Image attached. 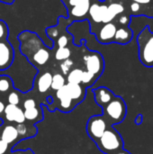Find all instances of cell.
I'll use <instances>...</instances> for the list:
<instances>
[{"instance_id":"5","label":"cell","mask_w":153,"mask_h":154,"mask_svg":"<svg viewBox=\"0 0 153 154\" xmlns=\"http://www.w3.org/2000/svg\"><path fill=\"white\" fill-rule=\"evenodd\" d=\"M86 70L99 79L105 69V60L102 54L96 51H87L83 56Z\"/></svg>"},{"instance_id":"8","label":"cell","mask_w":153,"mask_h":154,"mask_svg":"<svg viewBox=\"0 0 153 154\" xmlns=\"http://www.w3.org/2000/svg\"><path fill=\"white\" fill-rule=\"evenodd\" d=\"M14 59V47L7 40L0 42V70L7 69Z\"/></svg>"},{"instance_id":"12","label":"cell","mask_w":153,"mask_h":154,"mask_svg":"<svg viewBox=\"0 0 153 154\" xmlns=\"http://www.w3.org/2000/svg\"><path fill=\"white\" fill-rule=\"evenodd\" d=\"M92 91L94 93V98L96 103L102 108L106 106L109 102H111L115 97L113 91L106 87H99L97 88L93 89Z\"/></svg>"},{"instance_id":"14","label":"cell","mask_w":153,"mask_h":154,"mask_svg":"<svg viewBox=\"0 0 153 154\" xmlns=\"http://www.w3.org/2000/svg\"><path fill=\"white\" fill-rule=\"evenodd\" d=\"M65 87L70 97L72 98L75 106H77L78 104L83 101V99L86 97V88L81 84L67 83Z\"/></svg>"},{"instance_id":"1","label":"cell","mask_w":153,"mask_h":154,"mask_svg":"<svg viewBox=\"0 0 153 154\" xmlns=\"http://www.w3.org/2000/svg\"><path fill=\"white\" fill-rule=\"evenodd\" d=\"M20 51L36 69L46 65L51 57V49L44 44L41 37L30 31L21 32L18 35Z\"/></svg>"},{"instance_id":"18","label":"cell","mask_w":153,"mask_h":154,"mask_svg":"<svg viewBox=\"0 0 153 154\" xmlns=\"http://www.w3.org/2000/svg\"><path fill=\"white\" fill-rule=\"evenodd\" d=\"M133 35V32L132 29L129 28V26L128 27H124V26L117 27L113 42L119 43V44H127L132 41Z\"/></svg>"},{"instance_id":"31","label":"cell","mask_w":153,"mask_h":154,"mask_svg":"<svg viewBox=\"0 0 153 154\" xmlns=\"http://www.w3.org/2000/svg\"><path fill=\"white\" fill-rule=\"evenodd\" d=\"M23 109H30V108H33V107H36L37 106V103H36V100L32 97H28L26 98L23 103Z\"/></svg>"},{"instance_id":"36","label":"cell","mask_w":153,"mask_h":154,"mask_svg":"<svg viewBox=\"0 0 153 154\" xmlns=\"http://www.w3.org/2000/svg\"><path fill=\"white\" fill-rule=\"evenodd\" d=\"M142 121H143V116L142 114H139L136 116V118H135V124L138 125H142Z\"/></svg>"},{"instance_id":"10","label":"cell","mask_w":153,"mask_h":154,"mask_svg":"<svg viewBox=\"0 0 153 154\" xmlns=\"http://www.w3.org/2000/svg\"><path fill=\"white\" fill-rule=\"evenodd\" d=\"M107 10V5L102 4L101 2H93L90 5L89 10H88V14L89 15V20L91 25L93 23L95 24H102L104 17L106 15Z\"/></svg>"},{"instance_id":"24","label":"cell","mask_w":153,"mask_h":154,"mask_svg":"<svg viewBox=\"0 0 153 154\" xmlns=\"http://www.w3.org/2000/svg\"><path fill=\"white\" fill-rule=\"evenodd\" d=\"M98 79H96L93 74L87 72V70H83V74H82V79H81V85L86 88H90L92 87L95 82Z\"/></svg>"},{"instance_id":"4","label":"cell","mask_w":153,"mask_h":154,"mask_svg":"<svg viewBox=\"0 0 153 154\" xmlns=\"http://www.w3.org/2000/svg\"><path fill=\"white\" fill-rule=\"evenodd\" d=\"M103 116L107 121L108 125L110 126H113L114 125L122 123L125 116L127 112V107L124 100L123 97L115 96V98L109 102L106 106L103 108Z\"/></svg>"},{"instance_id":"22","label":"cell","mask_w":153,"mask_h":154,"mask_svg":"<svg viewBox=\"0 0 153 154\" xmlns=\"http://www.w3.org/2000/svg\"><path fill=\"white\" fill-rule=\"evenodd\" d=\"M65 84H66V79L62 74L56 73V74L52 75L50 89H52L53 91H57V90L60 89L62 87H64Z\"/></svg>"},{"instance_id":"20","label":"cell","mask_w":153,"mask_h":154,"mask_svg":"<svg viewBox=\"0 0 153 154\" xmlns=\"http://www.w3.org/2000/svg\"><path fill=\"white\" fill-rule=\"evenodd\" d=\"M14 89V82L7 75H0V97L8 95Z\"/></svg>"},{"instance_id":"2","label":"cell","mask_w":153,"mask_h":154,"mask_svg":"<svg viewBox=\"0 0 153 154\" xmlns=\"http://www.w3.org/2000/svg\"><path fill=\"white\" fill-rule=\"evenodd\" d=\"M137 43L141 63L148 68L153 67V32L148 25L137 35Z\"/></svg>"},{"instance_id":"23","label":"cell","mask_w":153,"mask_h":154,"mask_svg":"<svg viewBox=\"0 0 153 154\" xmlns=\"http://www.w3.org/2000/svg\"><path fill=\"white\" fill-rule=\"evenodd\" d=\"M71 56V50L69 47L57 48L54 53V58L58 61H63L69 59Z\"/></svg>"},{"instance_id":"34","label":"cell","mask_w":153,"mask_h":154,"mask_svg":"<svg viewBox=\"0 0 153 154\" xmlns=\"http://www.w3.org/2000/svg\"><path fill=\"white\" fill-rule=\"evenodd\" d=\"M5 102L1 99L0 97V119L3 118V115H4V111H5Z\"/></svg>"},{"instance_id":"16","label":"cell","mask_w":153,"mask_h":154,"mask_svg":"<svg viewBox=\"0 0 153 154\" xmlns=\"http://www.w3.org/2000/svg\"><path fill=\"white\" fill-rule=\"evenodd\" d=\"M124 11H125L124 6L122 4L117 3V2L111 3L110 5H107V10H106V13L104 17L102 24L113 22L114 20H115V18L119 14L124 13Z\"/></svg>"},{"instance_id":"7","label":"cell","mask_w":153,"mask_h":154,"mask_svg":"<svg viewBox=\"0 0 153 154\" xmlns=\"http://www.w3.org/2000/svg\"><path fill=\"white\" fill-rule=\"evenodd\" d=\"M116 29V23L114 22L102 24V26L97 28V30H96L95 32V35L97 42L102 44L113 43Z\"/></svg>"},{"instance_id":"37","label":"cell","mask_w":153,"mask_h":154,"mask_svg":"<svg viewBox=\"0 0 153 154\" xmlns=\"http://www.w3.org/2000/svg\"><path fill=\"white\" fill-rule=\"evenodd\" d=\"M112 154H132V153H131V152H129L128 151H126V150L123 149V150H120V151H118V152H115V153H112Z\"/></svg>"},{"instance_id":"27","label":"cell","mask_w":153,"mask_h":154,"mask_svg":"<svg viewBox=\"0 0 153 154\" xmlns=\"http://www.w3.org/2000/svg\"><path fill=\"white\" fill-rule=\"evenodd\" d=\"M67 7V9L71 8L73 6L83 5H90L92 0H62Z\"/></svg>"},{"instance_id":"35","label":"cell","mask_w":153,"mask_h":154,"mask_svg":"<svg viewBox=\"0 0 153 154\" xmlns=\"http://www.w3.org/2000/svg\"><path fill=\"white\" fill-rule=\"evenodd\" d=\"M133 2L138 3L140 5H149L153 3V0H132Z\"/></svg>"},{"instance_id":"9","label":"cell","mask_w":153,"mask_h":154,"mask_svg":"<svg viewBox=\"0 0 153 154\" xmlns=\"http://www.w3.org/2000/svg\"><path fill=\"white\" fill-rule=\"evenodd\" d=\"M0 139L7 143L12 148L21 140L16 126L14 125H0Z\"/></svg>"},{"instance_id":"38","label":"cell","mask_w":153,"mask_h":154,"mask_svg":"<svg viewBox=\"0 0 153 154\" xmlns=\"http://www.w3.org/2000/svg\"><path fill=\"white\" fill-rule=\"evenodd\" d=\"M0 2L5 3V4H7V5H12L14 2V0H0Z\"/></svg>"},{"instance_id":"30","label":"cell","mask_w":153,"mask_h":154,"mask_svg":"<svg viewBox=\"0 0 153 154\" xmlns=\"http://www.w3.org/2000/svg\"><path fill=\"white\" fill-rule=\"evenodd\" d=\"M115 19H117V23L121 26L128 27L130 23H131V15L129 14H119Z\"/></svg>"},{"instance_id":"39","label":"cell","mask_w":153,"mask_h":154,"mask_svg":"<svg viewBox=\"0 0 153 154\" xmlns=\"http://www.w3.org/2000/svg\"><path fill=\"white\" fill-rule=\"evenodd\" d=\"M97 1H99V2H101V3H102V2H105L106 0H97Z\"/></svg>"},{"instance_id":"13","label":"cell","mask_w":153,"mask_h":154,"mask_svg":"<svg viewBox=\"0 0 153 154\" xmlns=\"http://www.w3.org/2000/svg\"><path fill=\"white\" fill-rule=\"evenodd\" d=\"M55 96H56L57 99L60 101V111L69 112L76 106L72 98L70 97L69 94L68 93L65 86L62 87L60 89L55 91Z\"/></svg>"},{"instance_id":"11","label":"cell","mask_w":153,"mask_h":154,"mask_svg":"<svg viewBox=\"0 0 153 154\" xmlns=\"http://www.w3.org/2000/svg\"><path fill=\"white\" fill-rule=\"evenodd\" d=\"M4 117L9 123H15L16 125L24 124L26 122L23 111L21 107L14 105L7 104L4 111Z\"/></svg>"},{"instance_id":"6","label":"cell","mask_w":153,"mask_h":154,"mask_svg":"<svg viewBox=\"0 0 153 154\" xmlns=\"http://www.w3.org/2000/svg\"><path fill=\"white\" fill-rule=\"evenodd\" d=\"M107 121L103 115L92 116L87 123V133L93 142H96L109 127Z\"/></svg>"},{"instance_id":"15","label":"cell","mask_w":153,"mask_h":154,"mask_svg":"<svg viewBox=\"0 0 153 154\" xmlns=\"http://www.w3.org/2000/svg\"><path fill=\"white\" fill-rule=\"evenodd\" d=\"M52 80V75L49 71H45L41 75H37L35 77L34 84L37 87V90L41 94L47 93L50 89Z\"/></svg>"},{"instance_id":"28","label":"cell","mask_w":153,"mask_h":154,"mask_svg":"<svg viewBox=\"0 0 153 154\" xmlns=\"http://www.w3.org/2000/svg\"><path fill=\"white\" fill-rule=\"evenodd\" d=\"M73 65H74V62H73V60H70V59H68V60H63V61L60 63V69L62 74H63V75H68L69 72L72 69Z\"/></svg>"},{"instance_id":"21","label":"cell","mask_w":153,"mask_h":154,"mask_svg":"<svg viewBox=\"0 0 153 154\" xmlns=\"http://www.w3.org/2000/svg\"><path fill=\"white\" fill-rule=\"evenodd\" d=\"M82 74H83V69L76 68L71 69L68 76H67V81L68 83H75V84H81V79H82Z\"/></svg>"},{"instance_id":"32","label":"cell","mask_w":153,"mask_h":154,"mask_svg":"<svg viewBox=\"0 0 153 154\" xmlns=\"http://www.w3.org/2000/svg\"><path fill=\"white\" fill-rule=\"evenodd\" d=\"M12 150L13 148L7 143L0 139V154H9Z\"/></svg>"},{"instance_id":"17","label":"cell","mask_w":153,"mask_h":154,"mask_svg":"<svg viewBox=\"0 0 153 154\" xmlns=\"http://www.w3.org/2000/svg\"><path fill=\"white\" fill-rule=\"evenodd\" d=\"M130 15H146L153 17V3L149 5H140L138 3L133 2L130 5Z\"/></svg>"},{"instance_id":"3","label":"cell","mask_w":153,"mask_h":154,"mask_svg":"<svg viewBox=\"0 0 153 154\" xmlns=\"http://www.w3.org/2000/svg\"><path fill=\"white\" fill-rule=\"evenodd\" d=\"M97 148L105 154H112L124 149V140L121 134L114 128L109 126L104 134L95 143Z\"/></svg>"},{"instance_id":"25","label":"cell","mask_w":153,"mask_h":154,"mask_svg":"<svg viewBox=\"0 0 153 154\" xmlns=\"http://www.w3.org/2000/svg\"><path fill=\"white\" fill-rule=\"evenodd\" d=\"M71 40H72V36L69 33H65V34H62L60 37L56 38L54 40V42L57 44L58 48H63V47H67L69 42Z\"/></svg>"},{"instance_id":"26","label":"cell","mask_w":153,"mask_h":154,"mask_svg":"<svg viewBox=\"0 0 153 154\" xmlns=\"http://www.w3.org/2000/svg\"><path fill=\"white\" fill-rule=\"evenodd\" d=\"M7 102L10 105L18 106L21 103V96L19 95V92L15 89H13L10 93H8Z\"/></svg>"},{"instance_id":"19","label":"cell","mask_w":153,"mask_h":154,"mask_svg":"<svg viewBox=\"0 0 153 154\" xmlns=\"http://www.w3.org/2000/svg\"><path fill=\"white\" fill-rule=\"evenodd\" d=\"M23 114H24L25 120L28 122H32V123H38V122L41 121L43 118L42 111L40 108H38L37 106L33 107V108L23 110Z\"/></svg>"},{"instance_id":"29","label":"cell","mask_w":153,"mask_h":154,"mask_svg":"<svg viewBox=\"0 0 153 154\" xmlns=\"http://www.w3.org/2000/svg\"><path fill=\"white\" fill-rule=\"evenodd\" d=\"M8 35H9L8 26L4 20L0 19V42L7 40Z\"/></svg>"},{"instance_id":"33","label":"cell","mask_w":153,"mask_h":154,"mask_svg":"<svg viewBox=\"0 0 153 154\" xmlns=\"http://www.w3.org/2000/svg\"><path fill=\"white\" fill-rule=\"evenodd\" d=\"M9 154H33V152L30 149H28V150H24V151H22V150L12 151Z\"/></svg>"}]
</instances>
